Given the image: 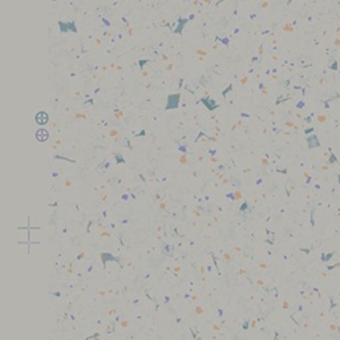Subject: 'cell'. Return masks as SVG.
<instances>
[{
  "mask_svg": "<svg viewBox=\"0 0 340 340\" xmlns=\"http://www.w3.org/2000/svg\"><path fill=\"white\" fill-rule=\"evenodd\" d=\"M36 138H37V141H40V142L47 141V139H48V132L45 130V129H39V130L36 132Z\"/></svg>",
  "mask_w": 340,
  "mask_h": 340,
  "instance_id": "cell-2",
  "label": "cell"
},
{
  "mask_svg": "<svg viewBox=\"0 0 340 340\" xmlns=\"http://www.w3.org/2000/svg\"><path fill=\"white\" fill-rule=\"evenodd\" d=\"M36 122L39 125H44L48 122V114L45 112H39L36 114Z\"/></svg>",
  "mask_w": 340,
  "mask_h": 340,
  "instance_id": "cell-1",
  "label": "cell"
},
{
  "mask_svg": "<svg viewBox=\"0 0 340 340\" xmlns=\"http://www.w3.org/2000/svg\"><path fill=\"white\" fill-rule=\"evenodd\" d=\"M163 248H165V251H163L165 254H172V253H173V251H172V250H173L172 246H165Z\"/></svg>",
  "mask_w": 340,
  "mask_h": 340,
  "instance_id": "cell-4",
  "label": "cell"
},
{
  "mask_svg": "<svg viewBox=\"0 0 340 340\" xmlns=\"http://www.w3.org/2000/svg\"><path fill=\"white\" fill-rule=\"evenodd\" d=\"M178 101H179V96L178 94H174V96H170L169 97V104H168V109L170 108H177V105H178Z\"/></svg>",
  "mask_w": 340,
  "mask_h": 340,
  "instance_id": "cell-3",
  "label": "cell"
}]
</instances>
